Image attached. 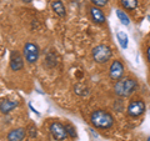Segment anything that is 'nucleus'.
<instances>
[{
    "instance_id": "nucleus-1",
    "label": "nucleus",
    "mask_w": 150,
    "mask_h": 141,
    "mask_svg": "<svg viewBox=\"0 0 150 141\" xmlns=\"http://www.w3.org/2000/svg\"><path fill=\"white\" fill-rule=\"evenodd\" d=\"M139 84L135 79L133 78H121L120 80L115 82L114 85V92L116 96H119L121 99L129 97L138 90Z\"/></svg>"
},
{
    "instance_id": "nucleus-2",
    "label": "nucleus",
    "mask_w": 150,
    "mask_h": 141,
    "mask_svg": "<svg viewBox=\"0 0 150 141\" xmlns=\"http://www.w3.org/2000/svg\"><path fill=\"white\" fill-rule=\"evenodd\" d=\"M90 123L95 129H110L114 125V117L109 111L98 109L90 114Z\"/></svg>"
},
{
    "instance_id": "nucleus-3",
    "label": "nucleus",
    "mask_w": 150,
    "mask_h": 141,
    "mask_svg": "<svg viewBox=\"0 0 150 141\" xmlns=\"http://www.w3.org/2000/svg\"><path fill=\"white\" fill-rule=\"evenodd\" d=\"M93 60L98 64H106L112 56V51L110 49V46H108L105 44L96 45L91 51Z\"/></svg>"
},
{
    "instance_id": "nucleus-4",
    "label": "nucleus",
    "mask_w": 150,
    "mask_h": 141,
    "mask_svg": "<svg viewBox=\"0 0 150 141\" xmlns=\"http://www.w3.org/2000/svg\"><path fill=\"white\" fill-rule=\"evenodd\" d=\"M145 110H146V105L142 99H134L129 102L128 107H126V112L130 117H139L142 116Z\"/></svg>"
},
{
    "instance_id": "nucleus-5",
    "label": "nucleus",
    "mask_w": 150,
    "mask_h": 141,
    "mask_svg": "<svg viewBox=\"0 0 150 141\" xmlns=\"http://www.w3.org/2000/svg\"><path fill=\"white\" fill-rule=\"evenodd\" d=\"M49 130H50V134L53 136V139L56 141H64L69 136L67 129H65V125H63L62 123H58V121L51 123L49 126Z\"/></svg>"
},
{
    "instance_id": "nucleus-6",
    "label": "nucleus",
    "mask_w": 150,
    "mask_h": 141,
    "mask_svg": "<svg viewBox=\"0 0 150 141\" xmlns=\"http://www.w3.org/2000/svg\"><path fill=\"white\" fill-rule=\"evenodd\" d=\"M39 46L34 43H26L24 45V58L26 60V63L34 64L39 59Z\"/></svg>"
},
{
    "instance_id": "nucleus-7",
    "label": "nucleus",
    "mask_w": 150,
    "mask_h": 141,
    "mask_svg": "<svg viewBox=\"0 0 150 141\" xmlns=\"http://www.w3.org/2000/svg\"><path fill=\"white\" fill-rule=\"evenodd\" d=\"M124 75V64L120 60H112V63L109 68V76L111 80L118 81Z\"/></svg>"
},
{
    "instance_id": "nucleus-8",
    "label": "nucleus",
    "mask_w": 150,
    "mask_h": 141,
    "mask_svg": "<svg viewBox=\"0 0 150 141\" xmlns=\"http://www.w3.org/2000/svg\"><path fill=\"white\" fill-rule=\"evenodd\" d=\"M10 68L14 71H19L24 68V59L16 50H13L10 53Z\"/></svg>"
},
{
    "instance_id": "nucleus-9",
    "label": "nucleus",
    "mask_w": 150,
    "mask_h": 141,
    "mask_svg": "<svg viewBox=\"0 0 150 141\" xmlns=\"http://www.w3.org/2000/svg\"><path fill=\"white\" fill-rule=\"evenodd\" d=\"M89 13H90V16H91V20L95 23V24H104L105 23V15H104V13H103V10H100V8H98V6H91L90 9H89Z\"/></svg>"
},
{
    "instance_id": "nucleus-10",
    "label": "nucleus",
    "mask_w": 150,
    "mask_h": 141,
    "mask_svg": "<svg viewBox=\"0 0 150 141\" xmlns=\"http://www.w3.org/2000/svg\"><path fill=\"white\" fill-rule=\"evenodd\" d=\"M25 135H26V130L23 128H19V129H14L11 131H9L6 139L8 141H23Z\"/></svg>"
},
{
    "instance_id": "nucleus-11",
    "label": "nucleus",
    "mask_w": 150,
    "mask_h": 141,
    "mask_svg": "<svg viewBox=\"0 0 150 141\" xmlns=\"http://www.w3.org/2000/svg\"><path fill=\"white\" fill-rule=\"evenodd\" d=\"M19 105L18 101H14V100H9V99H4V100L0 101V111L3 114H10V112L15 109V107Z\"/></svg>"
},
{
    "instance_id": "nucleus-12",
    "label": "nucleus",
    "mask_w": 150,
    "mask_h": 141,
    "mask_svg": "<svg viewBox=\"0 0 150 141\" xmlns=\"http://www.w3.org/2000/svg\"><path fill=\"white\" fill-rule=\"evenodd\" d=\"M51 9H53V11L59 18H64L67 15V10H65V6H64L62 0H54V1L51 3Z\"/></svg>"
},
{
    "instance_id": "nucleus-13",
    "label": "nucleus",
    "mask_w": 150,
    "mask_h": 141,
    "mask_svg": "<svg viewBox=\"0 0 150 141\" xmlns=\"http://www.w3.org/2000/svg\"><path fill=\"white\" fill-rule=\"evenodd\" d=\"M120 4L125 10L128 11H133L138 8L139 5V0H120Z\"/></svg>"
},
{
    "instance_id": "nucleus-14",
    "label": "nucleus",
    "mask_w": 150,
    "mask_h": 141,
    "mask_svg": "<svg viewBox=\"0 0 150 141\" xmlns=\"http://www.w3.org/2000/svg\"><path fill=\"white\" fill-rule=\"evenodd\" d=\"M116 16H118V19L123 25L128 26L130 24V18L128 16V14H126L124 10H121V9H118V10H116Z\"/></svg>"
},
{
    "instance_id": "nucleus-15",
    "label": "nucleus",
    "mask_w": 150,
    "mask_h": 141,
    "mask_svg": "<svg viewBox=\"0 0 150 141\" xmlns=\"http://www.w3.org/2000/svg\"><path fill=\"white\" fill-rule=\"evenodd\" d=\"M74 92L79 96H88L90 91H89V89L85 85H83V84H76V85L74 86Z\"/></svg>"
},
{
    "instance_id": "nucleus-16",
    "label": "nucleus",
    "mask_w": 150,
    "mask_h": 141,
    "mask_svg": "<svg viewBox=\"0 0 150 141\" xmlns=\"http://www.w3.org/2000/svg\"><path fill=\"white\" fill-rule=\"evenodd\" d=\"M56 64H58V61H56V54L53 53V51H50V53L46 55L45 65H46L48 68H54Z\"/></svg>"
},
{
    "instance_id": "nucleus-17",
    "label": "nucleus",
    "mask_w": 150,
    "mask_h": 141,
    "mask_svg": "<svg viewBox=\"0 0 150 141\" xmlns=\"http://www.w3.org/2000/svg\"><path fill=\"white\" fill-rule=\"evenodd\" d=\"M116 37H118V41H119V44H120L121 48H123V49L128 48V35H126L124 31H118Z\"/></svg>"
},
{
    "instance_id": "nucleus-18",
    "label": "nucleus",
    "mask_w": 150,
    "mask_h": 141,
    "mask_svg": "<svg viewBox=\"0 0 150 141\" xmlns=\"http://www.w3.org/2000/svg\"><path fill=\"white\" fill-rule=\"evenodd\" d=\"M65 129H67V131H68L69 137H71V139H76V137H78L76 129H75L71 124H69V123H68V124H65Z\"/></svg>"
},
{
    "instance_id": "nucleus-19",
    "label": "nucleus",
    "mask_w": 150,
    "mask_h": 141,
    "mask_svg": "<svg viewBox=\"0 0 150 141\" xmlns=\"http://www.w3.org/2000/svg\"><path fill=\"white\" fill-rule=\"evenodd\" d=\"M90 1L93 3L94 6H98V8H103L108 3H109V0H90Z\"/></svg>"
},
{
    "instance_id": "nucleus-20",
    "label": "nucleus",
    "mask_w": 150,
    "mask_h": 141,
    "mask_svg": "<svg viewBox=\"0 0 150 141\" xmlns=\"http://www.w3.org/2000/svg\"><path fill=\"white\" fill-rule=\"evenodd\" d=\"M28 131H29V134H30V137H35L36 136V128L34 125H30L29 129H28Z\"/></svg>"
},
{
    "instance_id": "nucleus-21",
    "label": "nucleus",
    "mask_w": 150,
    "mask_h": 141,
    "mask_svg": "<svg viewBox=\"0 0 150 141\" xmlns=\"http://www.w3.org/2000/svg\"><path fill=\"white\" fill-rule=\"evenodd\" d=\"M146 59H148V63L150 64V45L148 46V49H146Z\"/></svg>"
},
{
    "instance_id": "nucleus-22",
    "label": "nucleus",
    "mask_w": 150,
    "mask_h": 141,
    "mask_svg": "<svg viewBox=\"0 0 150 141\" xmlns=\"http://www.w3.org/2000/svg\"><path fill=\"white\" fill-rule=\"evenodd\" d=\"M21 1H23V3H31L33 0H21Z\"/></svg>"
},
{
    "instance_id": "nucleus-23",
    "label": "nucleus",
    "mask_w": 150,
    "mask_h": 141,
    "mask_svg": "<svg viewBox=\"0 0 150 141\" xmlns=\"http://www.w3.org/2000/svg\"><path fill=\"white\" fill-rule=\"evenodd\" d=\"M146 141H150V136H149V137H148V140Z\"/></svg>"
}]
</instances>
